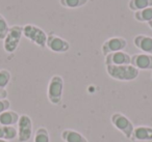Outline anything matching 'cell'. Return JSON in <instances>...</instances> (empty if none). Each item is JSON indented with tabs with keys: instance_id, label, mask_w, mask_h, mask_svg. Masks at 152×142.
I'll list each match as a JSON object with an SVG mask.
<instances>
[{
	"instance_id": "6da1fadb",
	"label": "cell",
	"mask_w": 152,
	"mask_h": 142,
	"mask_svg": "<svg viewBox=\"0 0 152 142\" xmlns=\"http://www.w3.org/2000/svg\"><path fill=\"white\" fill-rule=\"evenodd\" d=\"M106 73L110 77L118 81H133L137 78L140 71L131 64L106 65Z\"/></svg>"
},
{
	"instance_id": "7a4b0ae2",
	"label": "cell",
	"mask_w": 152,
	"mask_h": 142,
	"mask_svg": "<svg viewBox=\"0 0 152 142\" xmlns=\"http://www.w3.org/2000/svg\"><path fill=\"white\" fill-rule=\"evenodd\" d=\"M64 91V79L61 76H53L49 80L47 88V96L51 104L58 105L61 102Z\"/></svg>"
},
{
	"instance_id": "3957f363",
	"label": "cell",
	"mask_w": 152,
	"mask_h": 142,
	"mask_svg": "<svg viewBox=\"0 0 152 142\" xmlns=\"http://www.w3.org/2000/svg\"><path fill=\"white\" fill-rule=\"evenodd\" d=\"M23 36V26L14 25L10 27L7 36L3 40V49L7 53H14L17 50Z\"/></svg>"
},
{
	"instance_id": "277c9868",
	"label": "cell",
	"mask_w": 152,
	"mask_h": 142,
	"mask_svg": "<svg viewBox=\"0 0 152 142\" xmlns=\"http://www.w3.org/2000/svg\"><path fill=\"white\" fill-rule=\"evenodd\" d=\"M23 36L29 40L32 44L40 48H45L47 43V34L42 28L32 24H26L23 26Z\"/></svg>"
},
{
	"instance_id": "5b68a950",
	"label": "cell",
	"mask_w": 152,
	"mask_h": 142,
	"mask_svg": "<svg viewBox=\"0 0 152 142\" xmlns=\"http://www.w3.org/2000/svg\"><path fill=\"white\" fill-rule=\"evenodd\" d=\"M110 121L114 125V127L117 130H119L125 137L131 139L134 127H133L132 122L129 120L128 117L125 116L122 113H114L110 117Z\"/></svg>"
},
{
	"instance_id": "8992f818",
	"label": "cell",
	"mask_w": 152,
	"mask_h": 142,
	"mask_svg": "<svg viewBox=\"0 0 152 142\" xmlns=\"http://www.w3.org/2000/svg\"><path fill=\"white\" fill-rule=\"evenodd\" d=\"M18 141L27 142L32 135V121L28 115H21L18 120Z\"/></svg>"
},
{
	"instance_id": "52a82bcc",
	"label": "cell",
	"mask_w": 152,
	"mask_h": 142,
	"mask_svg": "<svg viewBox=\"0 0 152 142\" xmlns=\"http://www.w3.org/2000/svg\"><path fill=\"white\" fill-rule=\"evenodd\" d=\"M127 47V41L121 36H114L110 38L102 44L101 51L104 56L110 54V53L123 51Z\"/></svg>"
},
{
	"instance_id": "ba28073f",
	"label": "cell",
	"mask_w": 152,
	"mask_h": 142,
	"mask_svg": "<svg viewBox=\"0 0 152 142\" xmlns=\"http://www.w3.org/2000/svg\"><path fill=\"white\" fill-rule=\"evenodd\" d=\"M46 47L54 53H65L70 49V44L61 36H55L54 33L47 34Z\"/></svg>"
},
{
	"instance_id": "9c48e42d",
	"label": "cell",
	"mask_w": 152,
	"mask_h": 142,
	"mask_svg": "<svg viewBox=\"0 0 152 142\" xmlns=\"http://www.w3.org/2000/svg\"><path fill=\"white\" fill-rule=\"evenodd\" d=\"M130 64L133 65L135 69L143 70V71H152V55L141 53L134 54L131 56Z\"/></svg>"
},
{
	"instance_id": "30bf717a",
	"label": "cell",
	"mask_w": 152,
	"mask_h": 142,
	"mask_svg": "<svg viewBox=\"0 0 152 142\" xmlns=\"http://www.w3.org/2000/svg\"><path fill=\"white\" fill-rule=\"evenodd\" d=\"M131 56L124 51L110 53L105 56V65H125L130 64Z\"/></svg>"
},
{
	"instance_id": "8fae6325",
	"label": "cell",
	"mask_w": 152,
	"mask_h": 142,
	"mask_svg": "<svg viewBox=\"0 0 152 142\" xmlns=\"http://www.w3.org/2000/svg\"><path fill=\"white\" fill-rule=\"evenodd\" d=\"M131 141H152V128L147 125H139L133 130Z\"/></svg>"
},
{
	"instance_id": "7c38bea8",
	"label": "cell",
	"mask_w": 152,
	"mask_h": 142,
	"mask_svg": "<svg viewBox=\"0 0 152 142\" xmlns=\"http://www.w3.org/2000/svg\"><path fill=\"white\" fill-rule=\"evenodd\" d=\"M133 44L137 49L146 54L152 55V38L145 36V34H139L133 38Z\"/></svg>"
},
{
	"instance_id": "4fadbf2b",
	"label": "cell",
	"mask_w": 152,
	"mask_h": 142,
	"mask_svg": "<svg viewBox=\"0 0 152 142\" xmlns=\"http://www.w3.org/2000/svg\"><path fill=\"white\" fill-rule=\"evenodd\" d=\"M61 137L65 142H89L83 134L70 129L64 130L61 134Z\"/></svg>"
},
{
	"instance_id": "5bb4252c",
	"label": "cell",
	"mask_w": 152,
	"mask_h": 142,
	"mask_svg": "<svg viewBox=\"0 0 152 142\" xmlns=\"http://www.w3.org/2000/svg\"><path fill=\"white\" fill-rule=\"evenodd\" d=\"M20 118V115L17 112L12 110H7L4 112L0 113V125H5V127H11L18 123Z\"/></svg>"
},
{
	"instance_id": "9a60e30c",
	"label": "cell",
	"mask_w": 152,
	"mask_h": 142,
	"mask_svg": "<svg viewBox=\"0 0 152 142\" xmlns=\"http://www.w3.org/2000/svg\"><path fill=\"white\" fill-rule=\"evenodd\" d=\"M18 136V131L14 125L11 127H5V125H0V139L3 140H13L16 139Z\"/></svg>"
},
{
	"instance_id": "2e32d148",
	"label": "cell",
	"mask_w": 152,
	"mask_h": 142,
	"mask_svg": "<svg viewBox=\"0 0 152 142\" xmlns=\"http://www.w3.org/2000/svg\"><path fill=\"white\" fill-rule=\"evenodd\" d=\"M152 7V0H129L128 7L133 13Z\"/></svg>"
},
{
	"instance_id": "e0dca14e",
	"label": "cell",
	"mask_w": 152,
	"mask_h": 142,
	"mask_svg": "<svg viewBox=\"0 0 152 142\" xmlns=\"http://www.w3.org/2000/svg\"><path fill=\"white\" fill-rule=\"evenodd\" d=\"M134 19L137 20V22H145V23H148V22L152 21V7H147V9H144L142 11L135 12L134 13Z\"/></svg>"
},
{
	"instance_id": "ac0fdd59",
	"label": "cell",
	"mask_w": 152,
	"mask_h": 142,
	"mask_svg": "<svg viewBox=\"0 0 152 142\" xmlns=\"http://www.w3.org/2000/svg\"><path fill=\"white\" fill-rule=\"evenodd\" d=\"M89 0H59L61 7L66 9H78L88 3Z\"/></svg>"
},
{
	"instance_id": "d6986e66",
	"label": "cell",
	"mask_w": 152,
	"mask_h": 142,
	"mask_svg": "<svg viewBox=\"0 0 152 142\" xmlns=\"http://www.w3.org/2000/svg\"><path fill=\"white\" fill-rule=\"evenodd\" d=\"M34 142H50V136L46 128H39L36 131Z\"/></svg>"
},
{
	"instance_id": "ffe728a7",
	"label": "cell",
	"mask_w": 152,
	"mask_h": 142,
	"mask_svg": "<svg viewBox=\"0 0 152 142\" xmlns=\"http://www.w3.org/2000/svg\"><path fill=\"white\" fill-rule=\"evenodd\" d=\"M12 75L7 70H0V89H5L11 81Z\"/></svg>"
},
{
	"instance_id": "44dd1931",
	"label": "cell",
	"mask_w": 152,
	"mask_h": 142,
	"mask_svg": "<svg viewBox=\"0 0 152 142\" xmlns=\"http://www.w3.org/2000/svg\"><path fill=\"white\" fill-rule=\"evenodd\" d=\"M10 30V26L3 16L0 15V41H3Z\"/></svg>"
},
{
	"instance_id": "7402d4cb",
	"label": "cell",
	"mask_w": 152,
	"mask_h": 142,
	"mask_svg": "<svg viewBox=\"0 0 152 142\" xmlns=\"http://www.w3.org/2000/svg\"><path fill=\"white\" fill-rule=\"evenodd\" d=\"M10 107H11V103L9 100H0V113L4 112L7 110H10Z\"/></svg>"
},
{
	"instance_id": "603a6c76",
	"label": "cell",
	"mask_w": 152,
	"mask_h": 142,
	"mask_svg": "<svg viewBox=\"0 0 152 142\" xmlns=\"http://www.w3.org/2000/svg\"><path fill=\"white\" fill-rule=\"evenodd\" d=\"M7 96V91L5 89H0V100H5Z\"/></svg>"
},
{
	"instance_id": "cb8c5ba5",
	"label": "cell",
	"mask_w": 152,
	"mask_h": 142,
	"mask_svg": "<svg viewBox=\"0 0 152 142\" xmlns=\"http://www.w3.org/2000/svg\"><path fill=\"white\" fill-rule=\"evenodd\" d=\"M148 26H149V27L150 28H151V29H152V21H150V22H148Z\"/></svg>"
},
{
	"instance_id": "d4e9b609",
	"label": "cell",
	"mask_w": 152,
	"mask_h": 142,
	"mask_svg": "<svg viewBox=\"0 0 152 142\" xmlns=\"http://www.w3.org/2000/svg\"><path fill=\"white\" fill-rule=\"evenodd\" d=\"M0 142H9L7 140H3V139H0Z\"/></svg>"
},
{
	"instance_id": "484cf974",
	"label": "cell",
	"mask_w": 152,
	"mask_h": 142,
	"mask_svg": "<svg viewBox=\"0 0 152 142\" xmlns=\"http://www.w3.org/2000/svg\"><path fill=\"white\" fill-rule=\"evenodd\" d=\"M151 78H152V74H151Z\"/></svg>"
}]
</instances>
